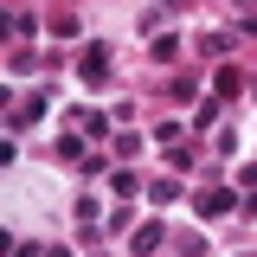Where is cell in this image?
<instances>
[{"label": "cell", "instance_id": "cell-1", "mask_svg": "<svg viewBox=\"0 0 257 257\" xmlns=\"http://www.w3.org/2000/svg\"><path fill=\"white\" fill-rule=\"evenodd\" d=\"M225 206H231V193H225V187H212V193H199V212H225Z\"/></svg>", "mask_w": 257, "mask_h": 257}]
</instances>
